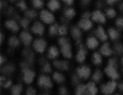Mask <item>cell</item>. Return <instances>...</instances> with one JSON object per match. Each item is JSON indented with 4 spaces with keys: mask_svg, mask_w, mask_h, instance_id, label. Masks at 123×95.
I'll return each mask as SVG.
<instances>
[{
    "mask_svg": "<svg viewBox=\"0 0 123 95\" xmlns=\"http://www.w3.org/2000/svg\"><path fill=\"white\" fill-rule=\"evenodd\" d=\"M61 48V52L65 58H70L72 56L71 46L68 42L62 45Z\"/></svg>",
    "mask_w": 123,
    "mask_h": 95,
    "instance_id": "obj_11",
    "label": "cell"
},
{
    "mask_svg": "<svg viewBox=\"0 0 123 95\" xmlns=\"http://www.w3.org/2000/svg\"><path fill=\"white\" fill-rule=\"evenodd\" d=\"M117 90L118 92L123 94V81H117Z\"/></svg>",
    "mask_w": 123,
    "mask_h": 95,
    "instance_id": "obj_37",
    "label": "cell"
},
{
    "mask_svg": "<svg viewBox=\"0 0 123 95\" xmlns=\"http://www.w3.org/2000/svg\"><path fill=\"white\" fill-rule=\"evenodd\" d=\"M60 92L61 94L62 95H66L67 94L66 90L64 87H61L60 88Z\"/></svg>",
    "mask_w": 123,
    "mask_h": 95,
    "instance_id": "obj_46",
    "label": "cell"
},
{
    "mask_svg": "<svg viewBox=\"0 0 123 95\" xmlns=\"http://www.w3.org/2000/svg\"><path fill=\"white\" fill-rule=\"evenodd\" d=\"M117 81L108 79L102 83L99 90L104 95H112L117 90Z\"/></svg>",
    "mask_w": 123,
    "mask_h": 95,
    "instance_id": "obj_2",
    "label": "cell"
},
{
    "mask_svg": "<svg viewBox=\"0 0 123 95\" xmlns=\"http://www.w3.org/2000/svg\"><path fill=\"white\" fill-rule=\"evenodd\" d=\"M74 94L75 95H86L85 84L80 83L76 85Z\"/></svg>",
    "mask_w": 123,
    "mask_h": 95,
    "instance_id": "obj_19",
    "label": "cell"
},
{
    "mask_svg": "<svg viewBox=\"0 0 123 95\" xmlns=\"http://www.w3.org/2000/svg\"><path fill=\"white\" fill-rule=\"evenodd\" d=\"M92 59L93 63L95 65H100L102 62V58L100 53L97 52L94 53L92 55Z\"/></svg>",
    "mask_w": 123,
    "mask_h": 95,
    "instance_id": "obj_18",
    "label": "cell"
},
{
    "mask_svg": "<svg viewBox=\"0 0 123 95\" xmlns=\"http://www.w3.org/2000/svg\"><path fill=\"white\" fill-rule=\"evenodd\" d=\"M30 20L27 19H24L21 21V24L25 29H26L30 23Z\"/></svg>",
    "mask_w": 123,
    "mask_h": 95,
    "instance_id": "obj_39",
    "label": "cell"
},
{
    "mask_svg": "<svg viewBox=\"0 0 123 95\" xmlns=\"http://www.w3.org/2000/svg\"><path fill=\"white\" fill-rule=\"evenodd\" d=\"M38 84L41 86H44L47 88H50L53 86L50 78L44 75H41L39 78Z\"/></svg>",
    "mask_w": 123,
    "mask_h": 95,
    "instance_id": "obj_8",
    "label": "cell"
},
{
    "mask_svg": "<svg viewBox=\"0 0 123 95\" xmlns=\"http://www.w3.org/2000/svg\"><path fill=\"white\" fill-rule=\"evenodd\" d=\"M116 25L118 27L120 28L123 27V18H120L118 19L116 21Z\"/></svg>",
    "mask_w": 123,
    "mask_h": 95,
    "instance_id": "obj_42",
    "label": "cell"
},
{
    "mask_svg": "<svg viewBox=\"0 0 123 95\" xmlns=\"http://www.w3.org/2000/svg\"><path fill=\"white\" fill-rule=\"evenodd\" d=\"M32 30L34 33L42 35L43 32L44 27L39 22H36L32 27Z\"/></svg>",
    "mask_w": 123,
    "mask_h": 95,
    "instance_id": "obj_20",
    "label": "cell"
},
{
    "mask_svg": "<svg viewBox=\"0 0 123 95\" xmlns=\"http://www.w3.org/2000/svg\"><path fill=\"white\" fill-rule=\"evenodd\" d=\"M45 60L44 58H42L40 60V63L41 64H43L45 62Z\"/></svg>",
    "mask_w": 123,
    "mask_h": 95,
    "instance_id": "obj_51",
    "label": "cell"
},
{
    "mask_svg": "<svg viewBox=\"0 0 123 95\" xmlns=\"http://www.w3.org/2000/svg\"><path fill=\"white\" fill-rule=\"evenodd\" d=\"M31 64L28 62H23L21 64V66L22 67L24 68H27L29 67L31 65Z\"/></svg>",
    "mask_w": 123,
    "mask_h": 95,
    "instance_id": "obj_45",
    "label": "cell"
},
{
    "mask_svg": "<svg viewBox=\"0 0 123 95\" xmlns=\"http://www.w3.org/2000/svg\"><path fill=\"white\" fill-rule=\"evenodd\" d=\"M116 1L115 0H109L108 1L107 3H108L109 4L112 5L115 3Z\"/></svg>",
    "mask_w": 123,
    "mask_h": 95,
    "instance_id": "obj_52",
    "label": "cell"
},
{
    "mask_svg": "<svg viewBox=\"0 0 123 95\" xmlns=\"http://www.w3.org/2000/svg\"><path fill=\"white\" fill-rule=\"evenodd\" d=\"M53 65L56 68L61 70H67L70 67L69 62L66 61L56 60L54 62Z\"/></svg>",
    "mask_w": 123,
    "mask_h": 95,
    "instance_id": "obj_12",
    "label": "cell"
},
{
    "mask_svg": "<svg viewBox=\"0 0 123 95\" xmlns=\"http://www.w3.org/2000/svg\"><path fill=\"white\" fill-rule=\"evenodd\" d=\"M106 14L110 18H113L116 16V11L112 9H108L106 11Z\"/></svg>",
    "mask_w": 123,
    "mask_h": 95,
    "instance_id": "obj_35",
    "label": "cell"
},
{
    "mask_svg": "<svg viewBox=\"0 0 123 95\" xmlns=\"http://www.w3.org/2000/svg\"><path fill=\"white\" fill-rule=\"evenodd\" d=\"M40 17L45 23H50L53 22L54 20V17L53 15L46 10H43L40 13Z\"/></svg>",
    "mask_w": 123,
    "mask_h": 95,
    "instance_id": "obj_9",
    "label": "cell"
},
{
    "mask_svg": "<svg viewBox=\"0 0 123 95\" xmlns=\"http://www.w3.org/2000/svg\"><path fill=\"white\" fill-rule=\"evenodd\" d=\"M95 34L99 39L102 41H106L107 36L102 27L99 26L95 32Z\"/></svg>",
    "mask_w": 123,
    "mask_h": 95,
    "instance_id": "obj_15",
    "label": "cell"
},
{
    "mask_svg": "<svg viewBox=\"0 0 123 95\" xmlns=\"http://www.w3.org/2000/svg\"><path fill=\"white\" fill-rule=\"evenodd\" d=\"M42 71L46 73H50L51 72V68L50 65L48 62L45 63L42 69Z\"/></svg>",
    "mask_w": 123,
    "mask_h": 95,
    "instance_id": "obj_36",
    "label": "cell"
},
{
    "mask_svg": "<svg viewBox=\"0 0 123 95\" xmlns=\"http://www.w3.org/2000/svg\"><path fill=\"white\" fill-rule=\"evenodd\" d=\"M36 93V91L32 87H29L27 89V95H34Z\"/></svg>",
    "mask_w": 123,
    "mask_h": 95,
    "instance_id": "obj_43",
    "label": "cell"
},
{
    "mask_svg": "<svg viewBox=\"0 0 123 95\" xmlns=\"http://www.w3.org/2000/svg\"><path fill=\"white\" fill-rule=\"evenodd\" d=\"M48 6L51 10L52 11H55L60 7V5L58 1L52 0L48 3Z\"/></svg>",
    "mask_w": 123,
    "mask_h": 95,
    "instance_id": "obj_28",
    "label": "cell"
},
{
    "mask_svg": "<svg viewBox=\"0 0 123 95\" xmlns=\"http://www.w3.org/2000/svg\"><path fill=\"white\" fill-rule=\"evenodd\" d=\"M58 32L60 35H65L67 33V29L65 26H62L58 28Z\"/></svg>",
    "mask_w": 123,
    "mask_h": 95,
    "instance_id": "obj_38",
    "label": "cell"
},
{
    "mask_svg": "<svg viewBox=\"0 0 123 95\" xmlns=\"http://www.w3.org/2000/svg\"><path fill=\"white\" fill-rule=\"evenodd\" d=\"M20 37L25 45L27 46L30 45L32 38L29 34L26 32H23L21 34Z\"/></svg>",
    "mask_w": 123,
    "mask_h": 95,
    "instance_id": "obj_21",
    "label": "cell"
},
{
    "mask_svg": "<svg viewBox=\"0 0 123 95\" xmlns=\"http://www.w3.org/2000/svg\"><path fill=\"white\" fill-rule=\"evenodd\" d=\"M53 77L54 80L58 83H62L65 80L64 76L60 73H54L53 74Z\"/></svg>",
    "mask_w": 123,
    "mask_h": 95,
    "instance_id": "obj_27",
    "label": "cell"
},
{
    "mask_svg": "<svg viewBox=\"0 0 123 95\" xmlns=\"http://www.w3.org/2000/svg\"><path fill=\"white\" fill-rule=\"evenodd\" d=\"M6 80V78L4 77L3 76H1L0 78V82L4 81Z\"/></svg>",
    "mask_w": 123,
    "mask_h": 95,
    "instance_id": "obj_54",
    "label": "cell"
},
{
    "mask_svg": "<svg viewBox=\"0 0 123 95\" xmlns=\"http://www.w3.org/2000/svg\"><path fill=\"white\" fill-rule=\"evenodd\" d=\"M46 45V43L44 40L40 39L35 40L33 46L36 50L42 53L45 49Z\"/></svg>",
    "mask_w": 123,
    "mask_h": 95,
    "instance_id": "obj_13",
    "label": "cell"
},
{
    "mask_svg": "<svg viewBox=\"0 0 123 95\" xmlns=\"http://www.w3.org/2000/svg\"><path fill=\"white\" fill-rule=\"evenodd\" d=\"M58 42L59 45L62 46V45H64L65 44L67 43L68 42V40L66 39L62 38L59 39V40Z\"/></svg>",
    "mask_w": 123,
    "mask_h": 95,
    "instance_id": "obj_44",
    "label": "cell"
},
{
    "mask_svg": "<svg viewBox=\"0 0 123 95\" xmlns=\"http://www.w3.org/2000/svg\"><path fill=\"white\" fill-rule=\"evenodd\" d=\"M9 45L12 46H16L19 45V42L18 39L15 36H13L9 40Z\"/></svg>",
    "mask_w": 123,
    "mask_h": 95,
    "instance_id": "obj_32",
    "label": "cell"
},
{
    "mask_svg": "<svg viewBox=\"0 0 123 95\" xmlns=\"http://www.w3.org/2000/svg\"><path fill=\"white\" fill-rule=\"evenodd\" d=\"M6 27L14 31H17L19 30V27L15 21L9 20L6 23Z\"/></svg>",
    "mask_w": 123,
    "mask_h": 95,
    "instance_id": "obj_24",
    "label": "cell"
},
{
    "mask_svg": "<svg viewBox=\"0 0 123 95\" xmlns=\"http://www.w3.org/2000/svg\"><path fill=\"white\" fill-rule=\"evenodd\" d=\"M104 76H105L103 70L97 69L92 71L91 80L98 84L102 81Z\"/></svg>",
    "mask_w": 123,
    "mask_h": 95,
    "instance_id": "obj_5",
    "label": "cell"
},
{
    "mask_svg": "<svg viewBox=\"0 0 123 95\" xmlns=\"http://www.w3.org/2000/svg\"><path fill=\"white\" fill-rule=\"evenodd\" d=\"M100 52L102 55L108 57L112 55L113 51L109 44L106 43L103 44L100 48Z\"/></svg>",
    "mask_w": 123,
    "mask_h": 95,
    "instance_id": "obj_7",
    "label": "cell"
},
{
    "mask_svg": "<svg viewBox=\"0 0 123 95\" xmlns=\"http://www.w3.org/2000/svg\"><path fill=\"white\" fill-rule=\"evenodd\" d=\"M17 6L20 7L21 9L22 10H25L27 8L25 4L24 1H21L17 4Z\"/></svg>",
    "mask_w": 123,
    "mask_h": 95,
    "instance_id": "obj_41",
    "label": "cell"
},
{
    "mask_svg": "<svg viewBox=\"0 0 123 95\" xmlns=\"http://www.w3.org/2000/svg\"><path fill=\"white\" fill-rule=\"evenodd\" d=\"M79 45V49L77 53L76 60L79 63H82L86 59L87 55V52L83 45L80 44L78 45Z\"/></svg>",
    "mask_w": 123,
    "mask_h": 95,
    "instance_id": "obj_6",
    "label": "cell"
},
{
    "mask_svg": "<svg viewBox=\"0 0 123 95\" xmlns=\"http://www.w3.org/2000/svg\"><path fill=\"white\" fill-rule=\"evenodd\" d=\"M24 56L26 58L27 62L31 64L33 61L34 55L33 53L30 49H25L23 52Z\"/></svg>",
    "mask_w": 123,
    "mask_h": 95,
    "instance_id": "obj_22",
    "label": "cell"
},
{
    "mask_svg": "<svg viewBox=\"0 0 123 95\" xmlns=\"http://www.w3.org/2000/svg\"><path fill=\"white\" fill-rule=\"evenodd\" d=\"M86 95H97L99 92V88L97 84L91 80L85 83Z\"/></svg>",
    "mask_w": 123,
    "mask_h": 95,
    "instance_id": "obj_4",
    "label": "cell"
},
{
    "mask_svg": "<svg viewBox=\"0 0 123 95\" xmlns=\"http://www.w3.org/2000/svg\"><path fill=\"white\" fill-rule=\"evenodd\" d=\"M112 95H123V94L119 93V92H116V93Z\"/></svg>",
    "mask_w": 123,
    "mask_h": 95,
    "instance_id": "obj_55",
    "label": "cell"
},
{
    "mask_svg": "<svg viewBox=\"0 0 123 95\" xmlns=\"http://www.w3.org/2000/svg\"><path fill=\"white\" fill-rule=\"evenodd\" d=\"M58 27L57 25L55 24L51 26L49 28V32L51 35H54L57 34L58 31Z\"/></svg>",
    "mask_w": 123,
    "mask_h": 95,
    "instance_id": "obj_33",
    "label": "cell"
},
{
    "mask_svg": "<svg viewBox=\"0 0 123 95\" xmlns=\"http://www.w3.org/2000/svg\"><path fill=\"white\" fill-rule=\"evenodd\" d=\"M120 8H121V10L123 11V4L121 5V6H120Z\"/></svg>",
    "mask_w": 123,
    "mask_h": 95,
    "instance_id": "obj_56",
    "label": "cell"
},
{
    "mask_svg": "<svg viewBox=\"0 0 123 95\" xmlns=\"http://www.w3.org/2000/svg\"><path fill=\"white\" fill-rule=\"evenodd\" d=\"M5 60V58L2 57V56H1L0 57V64L3 63L4 62Z\"/></svg>",
    "mask_w": 123,
    "mask_h": 95,
    "instance_id": "obj_50",
    "label": "cell"
},
{
    "mask_svg": "<svg viewBox=\"0 0 123 95\" xmlns=\"http://www.w3.org/2000/svg\"><path fill=\"white\" fill-rule=\"evenodd\" d=\"M15 70V68L11 65H8L5 66L2 69L1 71L6 75H9L13 72Z\"/></svg>",
    "mask_w": 123,
    "mask_h": 95,
    "instance_id": "obj_25",
    "label": "cell"
},
{
    "mask_svg": "<svg viewBox=\"0 0 123 95\" xmlns=\"http://www.w3.org/2000/svg\"><path fill=\"white\" fill-rule=\"evenodd\" d=\"M25 15L28 18H34L37 16V13L36 11L34 10H30L26 12Z\"/></svg>",
    "mask_w": 123,
    "mask_h": 95,
    "instance_id": "obj_34",
    "label": "cell"
},
{
    "mask_svg": "<svg viewBox=\"0 0 123 95\" xmlns=\"http://www.w3.org/2000/svg\"><path fill=\"white\" fill-rule=\"evenodd\" d=\"M12 81L10 80L7 82L4 85V87L5 88H8V87H10L11 86L12 84Z\"/></svg>",
    "mask_w": 123,
    "mask_h": 95,
    "instance_id": "obj_48",
    "label": "cell"
},
{
    "mask_svg": "<svg viewBox=\"0 0 123 95\" xmlns=\"http://www.w3.org/2000/svg\"><path fill=\"white\" fill-rule=\"evenodd\" d=\"M92 18L95 21L101 23H104L106 21L105 18L104 14L100 11H96L93 13Z\"/></svg>",
    "mask_w": 123,
    "mask_h": 95,
    "instance_id": "obj_14",
    "label": "cell"
},
{
    "mask_svg": "<svg viewBox=\"0 0 123 95\" xmlns=\"http://www.w3.org/2000/svg\"><path fill=\"white\" fill-rule=\"evenodd\" d=\"M109 35L112 40H115L118 38L119 34L116 30L113 28L110 29L108 30Z\"/></svg>",
    "mask_w": 123,
    "mask_h": 95,
    "instance_id": "obj_29",
    "label": "cell"
},
{
    "mask_svg": "<svg viewBox=\"0 0 123 95\" xmlns=\"http://www.w3.org/2000/svg\"><path fill=\"white\" fill-rule=\"evenodd\" d=\"M65 15L67 18L68 19H71L75 15V11L72 9H68L65 11Z\"/></svg>",
    "mask_w": 123,
    "mask_h": 95,
    "instance_id": "obj_31",
    "label": "cell"
},
{
    "mask_svg": "<svg viewBox=\"0 0 123 95\" xmlns=\"http://www.w3.org/2000/svg\"><path fill=\"white\" fill-rule=\"evenodd\" d=\"M22 71L24 74V79L25 81L27 83H31L35 76V73L27 68L24 69Z\"/></svg>",
    "mask_w": 123,
    "mask_h": 95,
    "instance_id": "obj_10",
    "label": "cell"
},
{
    "mask_svg": "<svg viewBox=\"0 0 123 95\" xmlns=\"http://www.w3.org/2000/svg\"><path fill=\"white\" fill-rule=\"evenodd\" d=\"M33 4L34 6L35 7L39 8L42 7L43 5L42 1L39 0H36L33 1Z\"/></svg>",
    "mask_w": 123,
    "mask_h": 95,
    "instance_id": "obj_40",
    "label": "cell"
},
{
    "mask_svg": "<svg viewBox=\"0 0 123 95\" xmlns=\"http://www.w3.org/2000/svg\"><path fill=\"white\" fill-rule=\"evenodd\" d=\"M71 34L75 40H79L81 35L80 30L79 28L76 27H74L72 29Z\"/></svg>",
    "mask_w": 123,
    "mask_h": 95,
    "instance_id": "obj_26",
    "label": "cell"
},
{
    "mask_svg": "<svg viewBox=\"0 0 123 95\" xmlns=\"http://www.w3.org/2000/svg\"><path fill=\"white\" fill-rule=\"evenodd\" d=\"M92 71L89 66L83 65L77 68L74 73L80 80H87L91 79Z\"/></svg>",
    "mask_w": 123,
    "mask_h": 95,
    "instance_id": "obj_3",
    "label": "cell"
},
{
    "mask_svg": "<svg viewBox=\"0 0 123 95\" xmlns=\"http://www.w3.org/2000/svg\"><path fill=\"white\" fill-rule=\"evenodd\" d=\"M59 52L58 50L55 47L52 46L49 49L48 51V57L50 59H53L58 55Z\"/></svg>",
    "mask_w": 123,
    "mask_h": 95,
    "instance_id": "obj_23",
    "label": "cell"
},
{
    "mask_svg": "<svg viewBox=\"0 0 123 95\" xmlns=\"http://www.w3.org/2000/svg\"><path fill=\"white\" fill-rule=\"evenodd\" d=\"M64 1L68 5H72L73 2V0H64Z\"/></svg>",
    "mask_w": 123,
    "mask_h": 95,
    "instance_id": "obj_49",
    "label": "cell"
},
{
    "mask_svg": "<svg viewBox=\"0 0 123 95\" xmlns=\"http://www.w3.org/2000/svg\"><path fill=\"white\" fill-rule=\"evenodd\" d=\"M78 25L82 29L87 30L91 28L92 24L89 19H83L80 21L78 23Z\"/></svg>",
    "mask_w": 123,
    "mask_h": 95,
    "instance_id": "obj_16",
    "label": "cell"
},
{
    "mask_svg": "<svg viewBox=\"0 0 123 95\" xmlns=\"http://www.w3.org/2000/svg\"><path fill=\"white\" fill-rule=\"evenodd\" d=\"M103 71L105 76L108 79L116 81L120 80L121 76V72L118 68L117 60L115 58L109 60Z\"/></svg>",
    "mask_w": 123,
    "mask_h": 95,
    "instance_id": "obj_1",
    "label": "cell"
},
{
    "mask_svg": "<svg viewBox=\"0 0 123 95\" xmlns=\"http://www.w3.org/2000/svg\"><path fill=\"white\" fill-rule=\"evenodd\" d=\"M22 88V85H21L14 86L12 89V95H20Z\"/></svg>",
    "mask_w": 123,
    "mask_h": 95,
    "instance_id": "obj_30",
    "label": "cell"
},
{
    "mask_svg": "<svg viewBox=\"0 0 123 95\" xmlns=\"http://www.w3.org/2000/svg\"><path fill=\"white\" fill-rule=\"evenodd\" d=\"M86 44L89 49L93 50L96 49L98 46L99 42L95 38L91 37L87 39Z\"/></svg>",
    "mask_w": 123,
    "mask_h": 95,
    "instance_id": "obj_17",
    "label": "cell"
},
{
    "mask_svg": "<svg viewBox=\"0 0 123 95\" xmlns=\"http://www.w3.org/2000/svg\"><path fill=\"white\" fill-rule=\"evenodd\" d=\"M121 63L123 65V56L122 57V58L121 60Z\"/></svg>",
    "mask_w": 123,
    "mask_h": 95,
    "instance_id": "obj_57",
    "label": "cell"
},
{
    "mask_svg": "<svg viewBox=\"0 0 123 95\" xmlns=\"http://www.w3.org/2000/svg\"><path fill=\"white\" fill-rule=\"evenodd\" d=\"M3 36L2 34H0V43L2 42V40H3Z\"/></svg>",
    "mask_w": 123,
    "mask_h": 95,
    "instance_id": "obj_53",
    "label": "cell"
},
{
    "mask_svg": "<svg viewBox=\"0 0 123 95\" xmlns=\"http://www.w3.org/2000/svg\"><path fill=\"white\" fill-rule=\"evenodd\" d=\"M90 16V14L89 12H86L84 13L82 15L83 19H88Z\"/></svg>",
    "mask_w": 123,
    "mask_h": 95,
    "instance_id": "obj_47",
    "label": "cell"
}]
</instances>
